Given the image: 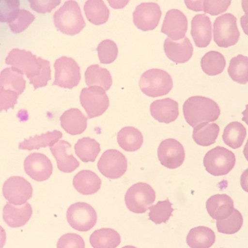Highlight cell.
Wrapping results in <instances>:
<instances>
[{
  "instance_id": "4dcf8cb0",
  "label": "cell",
  "mask_w": 248,
  "mask_h": 248,
  "mask_svg": "<svg viewBox=\"0 0 248 248\" xmlns=\"http://www.w3.org/2000/svg\"><path fill=\"white\" fill-rule=\"evenodd\" d=\"M90 242L93 248H116L120 245L121 235L112 229H101L93 232Z\"/></svg>"
},
{
  "instance_id": "f6af8a7d",
  "label": "cell",
  "mask_w": 248,
  "mask_h": 248,
  "mask_svg": "<svg viewBox=\"0 0 248 248\" xmlns=\"http://www.w3.org/2000/svg\"><path fill=\"white\" fill-rule=\"evenodd\" d=\"M19 94L7 90H0V106L1 111H7L9 108H15V106L17 104Z\"/></svg>"
},
{
  "instance_id": "8fae6325",
  "label": "cell",
  "mask_w": 248,
  "mask_h": 248,
  "mask_svg": "<svg viewBox=\"0 0 248 248\" xmlns=\"http://www.w3.org/2000/svg\"><path fill=\"white\" fill-rule=\"evenodd\" d=\"M2 193L4 198L12 204L22 206L31 199L33 187L24 177L13 176L4 182Z\"/></svg>"
},
{
  "instance_id": "c3c4849f",
  "label": "cell",
  "mask_w": 248,
  "mask_h": 248,
  "mask_svg": "<svg viewBox=\"0 0 248 248\" xmlns=\"http://www.w3.org/2000/svg\"><path fill=\"white\" fill-rule=\"evenodd\" d=\"M242 7H243V10L246 15L240 18V21L248 22V1H246V0L242 1Z\"/></svg>"
},
{
  "instance_id": "83f0119b",
  "label": "cell",
  "mask_w": 248,
  "mask_h": 248,
  "mask_svg": "<svg viewBox=\"0 0 248 248\" xmlns=\"http://www.w3.org/2000/svg\"><path fill=\"white\" fill-rule=\"evenodd\" d=\"M85 82L89 87H100L108 91L112 85V78L109 71L99 65H90L85 73Z\"/></svg>"
},
{
  "instance_id": "cb8c5ba5",
  "label": "cell",
  "mask_w": 248,
  "mask_h": 248,
  "mask_svg": "<svg viewBox=\"0 0 248 248\" xmlns=\"http://www.w3.org/2000/svg\"><path fill=\"white\" fill-rule=\"evenodd\" d=\"M73 186L80 194L92 195L100 189L102 180L96 173L85 170L76 174L73 178Z\"/></svg>"
},
{
  "instance_id": "7c38bea8",
  "label": "cell",
  "mask_w": 248,
  "mask_h": 248,
  "mask_svg": "<svg viewBox=\"0 0 248 248\" xmlns=\"http://www.w3.org/2000/svg\"><path fill=\"white\" fill-rule=\"evenodd\" d=\"M102 175L108 179H119L126 172L128 162L123 153L115 149L107 150L97 163Z\"/></svg>"
},
{
  "instance_id": "8d00e7d4",
  "label": "cell",
  "mask_w": 248,
  "mask_h": 248,
  "mask_svg": "<svg viewBox=\"0 0 248 248\" xmlns=\"http://www.w3.org/2000/svg\"><path fill=\"white\" fill-rule=\"evenodd\" d=\"M228 73L231 79L240 85L248 83V57L238 55L230 61Z\"/></svg>"
},
{
  "instance_id": "2e32d148",
  "label": "cell",
  "mask_w": 248,
  "mask_h": 248,
  "mask_svg": "<svg viewBox=\"0 0 248 248\" xmlns=\"http://www.w3.org/2000/svg\"><path fill=\"white\" fill-rule=\"evenodd\" d=\"M188 29V20L185 14L178 10H170L167 12L162 24L161 32L174 41L185 37Z\"/></svg>"
},
{
  "instance_id": "ee69618b",
  "label": "cell",
  "mask_w": 248,
  "mask_h": 248,
  "mask_svg": "<svg viewBox=\"0 0 248 248\" xmlns=\"http://www.w3.org/2000/svg\"><path fill=\"white\" fill-rule=\"evenodd\" d=\"M61 2L60 0H29L31 8L39 14L50 13Z\"/></svg>"
},
{
  "instance_id": "ffe728a7",
  "label": "cell",
  "mask_w": 248,
  "mask_h": 248,
  "mask_svg": "<svg viewBox=\"0 0 248 248\" xmlns=\"http://www.w3.org/2000/svg\"><path fill=\"white\" fill-rule=\"evenodd\" d=\"M32 214L33 210L29 203L19 207L7 202L3 209V219L11 228H20L28 223Z\"/></svg>"
},
{
  "instance_id": "681fc988",
  "label": "cell",
  "mask_w": 248,
  "mask_h": 248,
  "mask_svg": "<svg viewBox=\"0 0 248 248\" xmlns=\"http://www.w3.org/2000/svg\"><path fill=\"white\" fill-rule=\"evenodd\" d=\"M246 110H245L244 111H243V119H242V120L243 121V122H245L247 125H248V105H246Z\"/></svg>"
},
{
  "instance_id": "e575fe53",
  "label": "cell",
  "mask_w": 248,
  "mask_h": 248,
  "mask_svg": "<svg viewBox=\"0 0 248 248\" xmlns=\"http://www.w3.org/2000/svg\"><path fill=\"white\" fill-rule=\"evenodd\" d=\"M186 7L189 10L209 14L211 16H217L229 9L231 1H213V0H200V1H185Z\"/></svg>"
},
{
  "instance_id": "7402d4cb",
  "label": "cell",
  "mask_w": 248,
  "mask_h": 248,
  "mask_svg": "<svg viewBox=\"0 0 248 248\" xmlns=\"http://www.w3.org/2000/svg\"><path fill=\"white\" fill-rule=\"evenodd\" d=\"M71 145L65 140H59L57 143L50 147L53 157L57 161L58 170L65 173L73 172L79 166V162L73 154H67V150Z\"/></svg>"
},
{
  "instance_id": "60d3db41",
  "label": "cell",
  "mask_w": 248,
  "mask_h": 248,
  "mask_svg": "<svg viewBox=\"0 0 248 248\" xmlns=\"http://www.w3.org/2000/svg\"><path fill=\"white\" fill-rule=\"evenodd\" d=\"M98 57L102 64H111L117 58L119 50L114 41L110 39L102 41L96 48Z\"/></svg>"
},
{
  "instance_id": "ab89813d",
  "label": "cell",
  "mask_w": 248,
  "mask_h": 248,
  "mask_svg": "<svg viewBox=\"0 0 248 248\" xmlns=\"http://www.w3.org/2000/svg\"><path fill=\"white\" fill-rule=\"evenodd\" d=\"M243 224V218L241 213L234 209L232 214L224 220H217V228L220 233L232 235L236 233Z\"/></svg>"
},
{
  "instance_id": "7bdbcfd3",
  "label": "cell",
  "mask_w": 248,
  "mask_h": 248,
  "mask_svg": "<svg viewBox=\"0 0 248 248\" xmlns=\"http://www.w3.org/2000/svg\"><path fill=\"white\" fill-rule=\"evenodd\" d=\"M57 248H85V243L80 235L70 232L59 238Z\"/></svg>"
},
{
  "instance_id": "3957f363",
  "label": "cell",
  "mask_w": 248,
  "mask_h": 248,
  "mask_svg": "<svg viewBox=\"0 0 248 248\" xmlns=\"http://www.w3.org/2000/svg\"><path fill=\"white\" fill-rule=\"evenodd\" d=\"M139 87L142 93L150 97L166 95L173 87L172 77L161 69H151L140 77Z\"/></svg>"
},
{
  "instance_id": "484cf974",
  "label": "cell",
  "mask_w": 248,
  "mask_h": 248,
  "mask_svg": "<svg viewBox=\"0 0 248 248\" xmlns=\"http://www.w3.org/2000/svg\"><path fill=\"white\" fill-rule=\"evenodd\" d=\"M117 141L124 151L135 152L141 148L143 136L141 132L134 127H124L118 133Z\"/></svg>"
},
{
  "instance_id": "ba28073f",
  "label": "cell",
  "mask_w": 248,
  "mask_h": 248,
  "mask_svg": "<svg viewBox=\"0 0 248 248\" xmlns=\"http://www.w3.org/2000/svg\"><path fill=\"white\" fill-rule=\"evenodd\" d=\"M55 80L53 85L72 90L79 85L81 79L80 67L72 58L62 56L54 63Z\"/></svg>"
},
{
  "instance_id": "f5cc1de1",
  "label": "cell",
  "mask_w": 248,
  "mask_h": 248,
  "mask_svg": "<svg viewBox=\"0 0 248 248\" xmlns=\"http://www.w3.org/2000/svg\"><path fill=\"white\" fill-rule=\"evenodd\" d=\"M122 248H137L134 247V246H125V247H123Z\"/></svg>"
},
{
  "instance_id": "e0dca14e",
  "label": "cell",
  "mask_w": 248,
  "mask_h": 248,
  "mask_svg": "<svg viewBox=\"0 0 248 248\" xmlns=\"http://www.w3.org/2000/svg\"><path fill=\"white\" fill-rule=\"evenodd\" d=\"M164 50L167 57L175 63H185L193 56L192 44L187 37L178 41L166 38L164 43Z\"/></svg>"
},
{
  "instance_id": "9c48e42d",
  "label": "cell",
  "mask_w": 248,
  "mask_h": 248,
  "mask_svg": "<svg viewBox=\"0 0 248 248\" xmlns=\"http://www.w3.org/2000/svg\"><path fill=\"white\" fill-rule=\"evenodd\" d=\"M67 220L73 229L87 232L95 226L97 214L94 208L85 202H77L67 209Z\"/></svg>"
},
{
  "instance_id": "ac0fdd59",
  "label": "cell",
  "mask_w": 248,
  "mask_h": 248,
  "mask_svg": "<svg viewBox=\"0 0 248 248\" xmlns=\"http://www.w3.org/2000/svg\"><path fill=\"white\" fill-rule=\"evenodd\" d=\"M191 35L196 46L206 48L212 38V27L210 18L205 14L194 16L191 21Z\"/></svg>"
},
{
  "instance_id": "8992f818",
  "label": "cell",
  "mask_w": 248,
  "mask_h": 248,
  "mask_svg": "<svg viewBox=\"0 0 248 248\" xmlns=\"http://www.w3.org/2000/svg\"><path fill=\"white\" fill-rule=\"evenodd\" d=\"M237 25V18L227 13L216 19L214 24V40L221 48H229L235 45L240 38Z\"/></svg>"
},
{
  "instance_id": "d590c367",
  "label": "cell",
  "mask_w": 248,
  "mask_h": 248,
  "mask_svg": "<svg viewBox=\"0 0 248 248\" xmlns=\"http://www.w3.org/2000/svg\"><path fill=\"white\" fill-rule=\"evenodd\" d=\"M226 61L223 54L218 51L208 52L201 61L202 70L208 76H216L223 73Z\"/></svg>"
},
{
  "instance_id": "1f68e13d",
  "label": "cell",
  "mask_w": 248,
  "mask_h": 248,
  "mask_svg": "<svg viewBox=\"0 0 248 248\" xmlns=\"http://www.w3.org/2000/svg\"><path fill=\"white\" fill-rule=\"evenodd\" d=\"M87 20L94 25L105 24L109 18V10L102 0H89L84 6Z\"/></svg>"
},
{
  "instance_id": "5b68a950",
  "label": "cell",
  "mask_w": 248,
  "mask_h": 248,
  "mask_svg": "<svg viewBox=\"0 0 248 248\" xmlns=\"http://www.w3.org/2000/svg\"><path fill=\"white\" fill-rule=\"evenodd\" d=\"M155 191L145 182L132 185L125 193V203L128 210L135 214H144L155 201Z\"/></svg>"
},
{
  "instance_id": "603a6c76",
  "label": "cell",
  "mask_w": 248,
  "mask_h": 248,
  "mask_svg": "<svg viewBox=\"0 0 248 248\" xmlns=\"http://www.w3.org/2000/svg\"><path fill=\"white\" fill-rule=\"evenodd\" d=\"M87 119L78 108H70L60 118L61 127L72 136L82 134L87 127Z\"/></svg>"
},
{
  "instance_id": "5bb4252c",
  "label": "cell",
  "mask_w": 248,
  "mask_h": 248,
  "mask_svg": "<svg viewBox=\"0 0 248 248\" xmlns=\"http://www.w3.org/2000/svg\"><path fill=\"white\" fill-rule=\"evenodd\" d=\"M161 16L160 6L154 2L142 3L133 13L135 26L143 31L154 30L158 26Z\"/></svg>"
},
{
  "instance_id": "30bf717a",
  "label": "cell",
  "mask_w": 248,
  "mask_h": 248,
  "mask_svg": "<svg viewBox=\"0 0 248 248\" xmlns=\"http://www.w3.org/2000/svg\"><path fill=\"white\" fill-rule=\"evenodd\" d=\"M81 105L85 108L88 119L105 114L109 107V99L106 91L100 87H85L79 96Z\"/></svg>"
},
{
  "instance_id": "f1b7e54d",
  "label": "cell",
  "mask_w": 248,
  "mask_h": 248,
  "mask_svg": "<svg viewBox=\"0 0 248 248\" xmlns=\"http://www.w3.org/2000/svg\"><path fill=\"white\" fill-rule=\"evenodd\" d=\"M215 241V232L205 226L191 229L186 237V243L191 248H210Z\"/></svg>"
},
{
  "instance_id": "74e56055",
  "label": "cell",
  "mask_w": 248,
  "mask_h": 248,
  "mask_svg": "<svg viewBox=\"0 0 248 248\" xmlns=\"http://www.w3.org/2000/svg\"><path fill=\"white\" fill-rule=\"evenodd\" d=\"M35 19L36 16L29 11L18 9L11 14L5 22L13 33H19L28 28Z\"/></svg>"
},
{
  "instance_id": "7dc6e473",
  "label": "cell",
  "mask_w": 248,
  "mask_h": 248,
  "mask_svg": "<svg viewBox=\"0 0 248 248\" xmlns=\"http://www.w3.org/2000/svg\"><path fill=\"white\" fill-rule=\"evenodd\" d=\"M240 185L242 189L248 193V168L243 172L240 177Z\"/></svg>"
},
{
  "instance_id": "9a60e30c",
  "label": "cell",
  "mask_w": 248,
  "mask_h": 248,
  "mask_svg": "<svg viewBox=\"0 0 248 248\" xmlns=\"http://www.w3.org/2000/svg\"><path fill=\"white\" fill-rule=\"evenodd\" d=\"M26 174L35 181L48 180L53 173V164L43 153H33L26 157L24 163Z\"/></svg>"
},
{
  "instance_id": "836d02e7",
  "label": "cell",
  "mask_w": 248,
  "mask_h": 248,
  "mask_svg": "<svg viewBox=\"0 0 248 248\" xmlns=\"http://www.w3.org/2000/svg\"><path fill=\"white\" fill-rule=\"evenodd\" d=\"M246 135L247 131L243 124L238 122H231L223 131V140L230 148L238 149L243 145Z\"/></svg>"
},
{
  "instance_id": "816d5d0a",
  "label": "cell",
  "mask_w": 248,
  "mask_h": 248,
  "mask_svg": "<svg viewBox=\"0 0 248 248\" xmlns=\"http://www.w3.org/2000/svg\"><path fill=\"white\" fill-rule=\"evenodd\" d=\"M243 154H244L246 160L248 161V139L247 143H246V145H245L244 150H243Z\"/></svg>"
},
{
  "instance_id": "f35d334b",
  "label": "cell",
  "mask_w": 248,
  "mask_h": 248,
  "mask_svg": "<svg viewBox=\"0 0 248 248\" xmlns=\"http://www.w3.org/2000/svg\"><path fill=\"white\" fill-rule=\"evenodd\" d=\"M149 210V219L155 224H161L169 220L174 209L172 208V203L168 199L157 202L155 205L151 206Z\"/></svg>"
},
{
  "instance_id": "b9f144b4",
  "label": "cell",
  "mask_w": 248,
  "mask_h": 248,
  "mask_svg": "<svg viewBox=\"0 0 248 248\" xmlns=\"http://www.w3.org/2000/svg\"><path fill=\"white\" fill-rule=\"evenodd\" d=\"M38 61L42 65V70L41 74L37 78L31 79L30 84L34 87V90L48 85V82L51 79V70H50V62L47 60L43 59L42 58H38Z\"/></svg>"
},
{
  "instance_id": "d6986e66",
  "label": "cell",
  "mask_w": 248,
  "mask_h": 248,
  "mask_svg": "<svg viewBox=\"0 0 248 248\" xmlns=\"http://www.w3.org/2000/svg\"><path fill=\"white\" fill-rule=\"evenodd\" d=\"M151 116L160 123L170 124L179 116V105L170 98L154 101L151 105Z\"/></svg>"
},
{
  "instance_id": "f546056e",
  "label": "cell",
  "mask_w": 248,
  "mask_h": 248,
  "mask_svg": "<svg viewBox=\"0 0 248 248\" xmlns=\"http://www.w3.org/2000/svg\"><path fill=\"white\" fill-rule=\"evenodd\" d=\"M219 132L220 127L218 124L204 122L194 128L193 140L200 146H210L217 141Z\"/></svg>"
},
{
  "instance_id": "277c9868",
  "label": "cell",
  "mask_w": 248,
  "mask_h": 248,
  "mask_svg": "<svg viewBox=\"0 0 248 248\" xmlns=\"http://www.w3.org/2000/svg\"><path fill=\"white\" fill-rule=\"evenodd\" d=\"M235 154L223 147L217 146L205 155L203 165L211 175L218 177L229 174L235 167Z\"/></svg>"
},
{
  "instance_id": "7a4b0ae2",
  "label": "cell",
  "mask_w": 248,
  "mask_h": 248,
  "mask_svg": "<svg viewBox=\"0 0 248 248\" xmlns=\"http://www.w3.org/2000/svg\"><path fill=\"white\" fill-rule=\"evenodd\" d=\"M53 22L58 31L64 34L75 36L80 33L86 27L78 3L67 1L53 15Z\"/></svg>"
},
{
  "instance_id": "44dd1931",
  "label": "cell",
  "mask_w": 248,
  "mask_h": 248,
  "mask_svg": "<svg viewBox=\"0 0 248 248\" xmlns=\"http://www.w3.org/2000/svg\"><path fill=\"white\" fill-rule=\"evenodd\" d=\"M206 210L213 219H226L234 210V203L227 194H216L207 200Z\"/></svg>"
},
{
  "instance_id": "d6a6232c",
  "label": "cell",
  "mask_w": 248,
  "mask_h": 248,
  "mask_svg": "<svg viewBox=\"0 0 248 248\" xmlns=\"http://www.w3.org/2000/svg\"><path fill=\"white\" fill-rule=\"evenodd\" d=\"M76 154L82 162L95 161L101 151L100 144L95 139L90 137L82 138L75 145Z\"/></svg>"
},
{
  "instance_id": "f907efd6",
  "label": "cell",
  "mask_w": 248,
  "mask_h": 248,
  "mask_svg": "<svg viewBox=\"0 0 248 248\" xmlns=\"http://www.w3.org/2000/svg\"><path fill=\"white\" fill-rule=\"evenodd\" d=\"M240 24H241L242 29H243V31H244V33L248 36V22L240 21Z\"/></svg>"
},
{
  "instance_id": "d4e9b609",
  "label": "cell",
  "mask_w": 248,
  "mask_h": 248,
  "mask_svg": "<svg viewBox=\"0 0 248 248\" xmlns=\"http://www.w3.org/2000/svg\"><path fill=\"white\" fill-rule=\"evenodd\" d=\"M24 75L14 67H7L0 75V90L22 94L26 88V80Z\"/></svg>"
},
{
  "instance_id": "bcb514c9",
  "label": "cell",
  "mask_w": 248,
  "mask_h": 248,
  "mask_svg": "<svg viewBox=\"0 0 248 248\" xmlns=\"http://www.w3.org/2000/svg\"><path fill=\"white\" fill-rule=\"evenodd\" d=\"M0 3V20L1 22H5L6 19L11 14L19 9L20 1L17 0H1Z\"/></svg>"
},
{
  "instance_id": "6da1fadb",
  "label": "cell",
  "mask_w": 248,
  "mask_h": 248,
  "mask_svg": "<svg viewBox=\"0 0 248 248\" xmlns=\"http://www.w3.org/2000/svg\"><path fill=\"white\" fill-rule=\"evenodd\" d=\"M185 120L191 127L204 122H214L219 118L220 109L218 104L202 96H191L183 105Z\"/></svg>"
},
{
  "instance_id": "52a82bcc",
  "label": "cell",
  "mask_w": 248,
  "mask_h": 248,
  "mask_svg": "<svg viewBox=\"0 0 248 248\" xmlns=\"http://www.w3.org/2000/svg\"><path fill=\"white\" fill-rule=\"evenodd\" d=\"M7 65H12L22 75H25L29 80L37 78L41 74L42 65L36 56L31 51L14 48L6 58Z\"/></svg>"
},
{
  "instance_id": "4316f807",
  "label": "cell",
  "mask_w": 248,
  "mask_h": 248,
  "mask_svg": "<svg viewBox=\"0 0 248 248\" xmlns=\"http://www.w3.org/2000/svg\"><path fill=\"white\" fill-rule=\"evenodd\" d=\"M62 137V133L57 130H54L51 132L48 131L40 136L36 135L34 137H30L21 142L19 145V149L31 151L39 150L41 148H46L47 146L51 147L57 143Z\"/></svg>"
},
{
  "instance_id": "4fadbf2b",
  "label": "cell",
  "mask_w": 248,
  "mask_h": 248,
  "mask_svg": "<svg viewBox=\"0 0 248 248\" xmlns=\"http://www.w3.org/2000/svg\"><path fill=\"white\" fill-rule=\"evenodd\" d=\"M160 163L169 169L180 168L185 160V151L178 140L168 139L163 140L157 148Z\"/></svg>"
}]
</instances>
